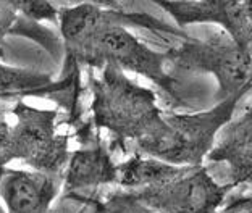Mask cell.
<instances>
[{
    "mask_svg": "<svg viewBox=\"0 0 252 213\" xmlns=\"http://www.w3.org/2000/svg\"><path fill=\"white\" fill-rule=\"evenodd\" d=\"M16 21H18V10L15 8L13 2H0V55H2L5 37L13 31Z\"/></svg>",
    "mask_w": 252,
    "mask_h": 213,
    "instance_id": "cell-14",
    "label": "cell"
},
{
    "mask_svg": "<svg viewBox=\"0 0 252 213\" xmlns=\"http://www.w3.org/2000/svg\"><path fill=\"white\" fill-rule=\"evenodd\" d=\"M57 178L44 171L0 168V197L7 213H47L59 192Z\"/></svg>",
    "mask_w": 252,
    "mask_h": 213,
    "instance_id": "cell-8",
    "label": "cell"
},
{
    "mask_svg": "<svg viewBox=\"0 0 252 213\" xmlns=\"http://www.w3.org/2000/svg\"><path fill=\"white\" fill-rule=\"evenodd\" d=\"M71 86V78L62 83H54L47 73H39L26 68H16L0 63V95H31L49 94L68 89Z\"/></svg>",
    "mask_w": 252,
    "mask_h": 213,
    "instance_id": "cell-11",
    "label": "cell"
},
{
    "mask_svg": "<svg viewBox=\"0 0 252 213\" xmlns=\"http://www.w3.org/2000/svg\"><path fill=\"white\" fill-rule=\"evenodd\" d=\"M209 163L225 165V186L252 189V103L220 131L209 153Z\"/></svg>",
    "mask_w": 252,
    "mask_h": 213,
    "instance_id": "cell-7",
    "label": "cell"
},
{
    "mask_svg": "<svg viewBox=\"0 0 252 213\" xmlns=\"http://www.w3.org/2000/svg\"><path fill=\"white\" fill-rule=\"evenodd\" d=\"M60 32L66 63L97 70L113 66L147 78L163 92L171 105L183 107L180 81L168 71L165 52L154 50L128 28L178 34L176 28L142 11H123L113 3H76L60 8Z\"/></svg>",
    "mask_w": 252,
    "mask_h": 213,
    "instance_id": "cell-1",
    "label": "cell"
},
{
    "mask_svg": "<svg viewBox=\"0 0 252 213\" xmlns=\"http://www.w3.org/2000/svg\"><path fill=\"white\" fill-rule=\"evenodd\" d=\"M165 54L168 65L176 70L212 74L217 81V102L252 91V49L241 47L221 30L210 31L200 39L186 37Z\"/></svg>",
    "mask_w": 252,
    "mask_h": 213,
    "instance_id": "cell-4",
    "label": "cell"
},
{
    "mask_svg": "<svg viewBox=\"0 0 252 213\" xmlns=\"http://www.w3.org/2000/svg\"><path fill=\"white\" fill-rule=\"evenodd\" d=\"M107 184H117V163H113L110 149H107L97 136L68 160L63 191L78 195L83 191Z\"/></svg>",
    "mask_w": 252,
    "mask_h": 213,
    "instance_id": "cell-9",
    "label": "cell"
},
{
    "mask_svg": "<svg viewBox=\"0 0 252 213\" xmlns=\"http://www.w3.org/2000/svg\"><path fill=\"white\" fill-rule=\"evenodd\" d=\"M220 213H252V200L246 197V194L228 197Z\"/></svg>",
    "mask_w": 252,
    "mask_h": 213,
    "instance_id": "cell-15",
    "label": "cell"
},
{
    "mask_svg": "<svg viewBox=\"0 0 252 213\" xmlns=\"http://www.w3.org/2000/svg\"><path fill=\"white\" fill-rule=\"evenodd\" d=\"M0 113H2V112H0Z\"/></svg>",
    "mask_w": 252,
    "mask_h": 213,
    "instance_id": "cell-17",
    "label": "cell"
},
{
    "mask_svg": "<svg viewBox=\"0 0 252 213\" xmlns=\"http://www.w3.org/2000/svg\"><path fill=\"white\" fill-rule=\"evenodd\" d=\"M186 166H175L142 153H131L117 163V186L126 192L158 186L178 178Z\"/></svg>",
    "mask_w": 252,
    "mask_h": 213,
    "instance_id": "cell-10",
    "label": "cell"
},
{
    "mask_svg": "<svg viewBox=\"0 0 252 213\" xmlns=\"http://www.w3.org/2000/svg\"><path fill=\"white\" fill-rule=\"evenodd\" d=\"M93 118L95 128L107 129L112 137L110 152L129 153V149L152 136L165 122L152 89L113 66H105L99 78L91 74Z\"/></svg>",
    "mask_w": 252,
    "mask_h": 213,
    "instance_id": "cell-2",
    "label": "cell"
},
{
    "mask_svg": "<svg viewBox=\"0 0 252 213\" xmlns=\"http://www.w3.org/2000/svg\"><path fill=\"white\" fill-rule=\"evenodd\" d=\"M104 202L105 213H158L137 200L131 192L117 191L108 194Z\"/></svg>",
    "mask_w": 252,
    "mask_h": 213,
    "instance_id": "cell-12",
    "label": "cell"
},
{
    "mask_svg": "<svg viewBox=\"0 0 252 213\" xmlns=\"http://www.w3.org/2000/svg\"><path fill=\"white\" fill-rule=\"evenodd\" d=\"M158 213H220L231 194L207 166L186 168L178 178L131 192Z\"/></svg>",
    "mask_w": 252,
    "mask_h": 213,
    "instance_id": "cell-5",
    "label": "cell"
},
{
    "mask_svg": "<svg viewBox=\"0 0 252 213\" xmlns=\"http://www.w3.org/2000/svg\"><path fill=\"white\" fill-rule=\"evenodd\" d=\"M246 197H249V199H251V200H252V191H251V192H249V194H246Z\"/></svg>",
    "mask_w": 252,
    "mask_h": 213,
    "instance_id": "cell-16",
    "label": "cell"
},
{
    "mask_svg": "<svg viewBox=\"0 0 252 213\" xmlns=\"http://www.w3.org/2000/svg\"><path fill=\"white\" fill-rule=\"evenodd\" d=\"M178 30L191 25H215L241 47L252 49V0H188L156 2Z\"/></svg>",
    "mask_w": 252,
    "mask_h": 213,
    "instance_id": "cell-6",
    "label": "cell"
},
{
    "mask_svg": "<svg viewBox=\"0 0 252 213\" xmlns=\"http://www.w3.org/2000/svg\"><path fill=\"white\" fill-rule=\"evenodd\" d=\"M18 13L25 15L26 18L32 20H45V21H59L60 8L49 2H13Z\"/></svg>",
    "mask_w": 252,
    "mask_h": 213,
    "instance_id": "cell-13",
    "label": "cell"
},
{
    "mask_svg": "<svg viewBox=\"0 0 252 213\" xmlns=\"http://www.w3.org/2000/svg\"><path fill=\"white\" fill-rule=\"evenodd\" d=\"M249 92H239L197 113H165V122L152 136L136 142L129 153H142L175 166L199 168L209 157L220 131Z\"/></svg>",
    "mask_w": 252,
    "mask_h": 213,
    "instance_id": "cell-3",
    "label": "cell"
}]
</instances>
